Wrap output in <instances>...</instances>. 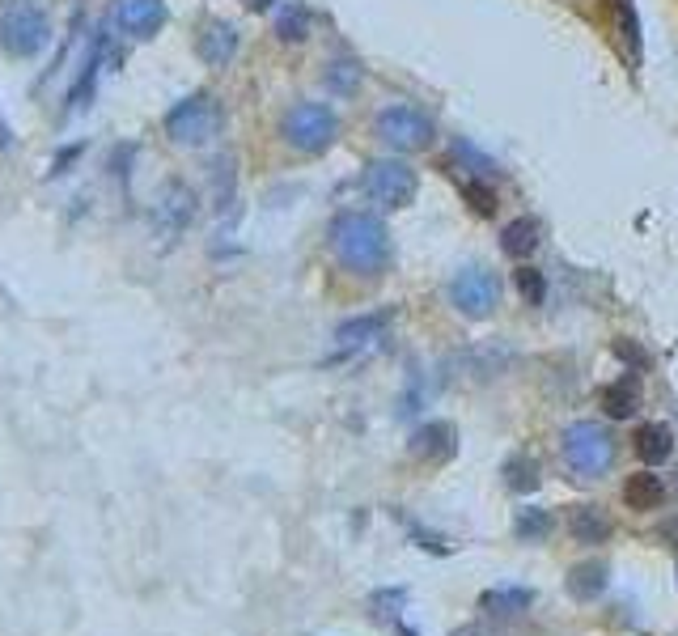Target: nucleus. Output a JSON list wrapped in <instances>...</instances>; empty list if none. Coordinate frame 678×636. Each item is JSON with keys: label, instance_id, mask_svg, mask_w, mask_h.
I'll use <instances>...</instances> for the list:
<instances>
[{"label": "nucleus", "instance_id": "1", "mask_svg": "<svg viewBox=\"0 0 678 636\" xmlns=\"http://www.w3.org/2000/svg\"><path fill=\"white\" fill-rule=\"evenodd\" d=\"M327 238L335 259L356 276H378L390 263V229L378 212H361V208L335 212Z\"/></svg>", "mask_w": 678, "mask_h": 636}, {"label": "nucleus", "instance_id": "19", "mask_svg": "<svg viewBox=\"0 0 678 636\" xmlns=\"http://www.w3.org/2000/svg\"><path fill=\"white\" fill-rule=\"evenodd\" d=\"M323 81H327L331 94L352 98V94L365 85V68H361V60H352V56H335V60H327V68H323Z\"/></svg>", "mask_w": 678, "mask_h": 636}, {"label": "nucleus", "instance_id": "4", "mask_svg": "<svg viewBox=\"0 0 678 636\" xmlns=\"http://www.w3.org/2000/svg\"><path fill=\"white\" fill-rule=\"evenodd\" d=\"M560 454H564L568 471L585 475V480H598V475H606L615 463V437L594 420H573L564 429Z\"/></svg>", "mask_w": 678, "mask_h": 636}, {"label": "nucleus", "instance_id": "5", "mask_svg": "<svg viewBox=\"0 0 678 636\" xmlns=\"http://www.w3.org/2000/svg\"><path fill=\"white\" fill-rule=\"evenodd\" d=\"M373 132L395 153H424V149H433V140H437V123L412 102H390L378 111V119H373Z\"/></svg>", "mask_w": 678, "mask_h": 636}, {"label": "nucleus", "instance_id": "17", "mask_svg": "<svg viewBox=\"0 0 678 636\" xmlns=\"http://www.w3.org/2000/svg\"><path fill=\"white\" fill-rule=\"evenodd\" d=\"M636 454L645 458L649 467H662L666 458L674 454V433H670V424H662V420L640 424V433H636Z\"/></svg>", "mask_w": 678, "mask_h": 636}, {"label": "nucleus", "instance_id": "10", "mask_svg": "<svg viewBox=\"0 0 678 636\" xmlns=\"http://www.w3.org/2000/svg\"><path fill=\"white\" fill-rule=\"evenodd\" d=\"M166 0H111V22L128 39H153L166 26Z\"/></svg>", "mask_w": 678, "mask_h": 636}, {"label": "nucleus", "instance_id": "26", "mask_svg": "<svg viewBox=\"0 0 678 636\" xmlns=\"http://www.w3.org/2000/svg\"><path fill=\"white\" fill-rule=\"evenodd\" d=\"M462 200H467V208L475 212V217H496V208H501V200H496V187L484 183V179H467V183H462Z\"/></svg>", "mask_w": 678, "mask_h": 636}, {"label": "nucleus", "instance_id": "14", "mask_svg": "<svg viewBox=\"0 0 678 636\" xmlns=\"http://www.w3.org/2000/svg\"><path fill=\"white\" fill-rule=\"evenodd\" d=\"M606 586H611L606 560H585V564H573V569H568V594H573L577 603H594Z\"/></svg>", "mask_w": 678, "mask_h": 636}, {"label": "nucleus", "instance_id": "23", "mask_svg": "<svg viewBox=\"0 0 678 636\" xmlns=\"http://www.w3.org/2000/svg\"><path fill=\"white\" fill-rule=\"evenodd\" d=\"M513 289L522 293V302L526 306H543L547 302V276L539 268H530V263H517V272H513Z\"/></svg>", "mask_w": 678, "mask_h": 636}, {"label": "nucleus", "instance_id": "12", "mask_svg": "<svg viewBox=\"0 0 678 636\" xmlns=\"http://www.w3.org/2000/svg\"><path fill=\"white\" fill-rule=\"evenodd\" d=\"M238 43H242L238 26H229V22H204V26H200V39H195V51H200V60H204L208 68H225L229 60L238 56Z\"/></svg>", "mask_w": 678, "mask_h": 636}, {"label": "nucleus", "instance_id": "29", "mask_svg": "<svg viewBox=\"0 0 678 636\" xmlns=\"http://www.w3.org/2000/svg\"><path fill=\"white\" fill-rule=\"evenodd\" d=\"M615 357L628 365V374H640V369H649V352L640 348L636 340H615Z\"/></svg>", "mask_w": 678, "mask_h": 636}, {"label": "nucleus", "instance_id": "32", "mask_svg": "<svg viewBox=\"0 0 678 636\" xmlns=\"http://www.w3.org/2000/svg\"><path fill=\"white\" fill-rule=\"evenodd\" d=\"M5 5H9V9H22V5H30V0H5Z\"/></svg>", "mask_w": 678, "mask_h": 636}, {"label": "nucleus", "instance_id": "18", "mask_svg": "<svg viewBox=\"0 0 678 636\" xmlns=\"http://www.w3.org/2000/svg\"><path fill=\"white\" fill-rule=\"evenodd\" d=\"M636 408H640V382H636V374H623L619 382H611L602 391V412L611 416V420H628V416H636Z\"/></svg>", "mask_w": 678, "mask_h": 636}, {"label": "nucleus", "instance_id": "8", "mask_svg": "<svg viewBox=\"0 0 678 636\" xmlns=\"http://www.w3.org/2000/svg\"><path fill=\"white\" fill-rule=\"evenodd\" d=\"M51 43V17L34 5H22V9H9L0 17V51H9L17 60H30L47 51Z\"/></svg>", "mask_w": 678, "mask_h": 636}, {"label": "nucleus", "instance_id": "30", "mask_svg": "<svg viewBox=\"0 0 678 636\" xmlns=\"http://www.w3.org/2000/svg\"><path fill=\"white\" fill-rule=\"evenodd\" d=\"M242 5H246V9H251V13H267V9H272V5H276V0H242Z\"/></svg>", "mask_w": 678, "mask_h": 636}, {"label": "nucleus", "instance_id": "3", "mask_svg": "<svg viewBox=\"0 0 678 636\" xmlns=\"http://www.w3.org/2000/svg\"><path fill=\"white\" fill-rule=\"evenodd\" d=\"M221 132V102L208 90H195L187 98H178L166 111V136L183 149H200Z\"/></svg>", "mask_w": 678, "mask_h": 636}, {"label": "nucleus", "instance_id": "20", "mask_svg": "<svg viewBox=\"0 0 678 636\" xmlns=\"http://www.w3.org/2000/svg\"><path fill=\"white\" fill-rule=\"evenodd\" d=\"M662 497H666V484H662V475H653V471H636L623 480V505L628 509H653Z\"/></svg>", "mask_w": 678, "mask_h": 636}, {"label": "nucleus", "instance_id": "15", "mask_svg": "<svg viewBox=\"0 0 678 636\" xmlns=\"http://www.w3.org/2000/svg\"><path fill=\"white\" fill-rule=\"evenodd\" d=\"M539 242H543L539 217H517V221H509V225L501 229V251H505L509 259L534 255V251H539Z\"/></svg>", "mask_w": 678, "mask_h": 636}, {"label": "nucleus", "instance_id": "27", "mask_svg": "<svg viewBox=\"0 0 678 636\" xmlns=\"http://www.w3.org/2000/svg\"><path fill=\"white\" fill-rule=\"evenodd\" d=\"M615 22H619L623 43H628V51H632V60H640V17H636V0H615Z\"/></svg>", "mask_w": 678, "mask_h": 636}, {"label": "nucleus", "instance_id": "28", "mask_svg": "<svg viewBox=\"0 0 678 636\" xmlns=\"http://www.w3.org/2000/svg\"><path fill=\"white\" fill-rule=\"evenodd\" d=\"M505 484L517 488V492L539 488V467H534V458H526V454L509 458V463H505Z\"/></svg>", "mask_w": 678, "mask_h": 636}, {"label": "nucleus", "instance_id": "22", "mask_svg": "<svg viewBox=\"0 0 678 636\" xmlns=\"http://www.w3.org/2000/svg\"><path fill=\"white\" fill-rule=\"evenodd\" d=\"M534 603V590L526 586H505V590H484L479 594V611L484 615H517Z\"/></svg>", "mask_w": 678, "mask_h": 636}, {"label": "nucleus", "instance_id": "25", "mask_svg": "<svg viewBox=\"0 0 678 636\" xmlns=\"http://www.w3.org/2000/svg\"><path fill=\"white\" fill-rule=\"evenodd\" d=\"M450 153H454V162H462L467 170H475V179H488V174H496V162H492L484 149H475L467 136H454V140H450Z\"/></svg>", "mask_w": 678, "mask_h": 636}, {"label": "nucleus", "instance_id": "21", "mask_svg": "<svg viewBox=\"0 0 678 636\" xmlns=\"http://www.w3.org/2000/svg\"><path fill=\"white\" fill-rule=\"evenodd\" d=\"M568 530H573L577 543H602V539H611V518L598 505H577L573 518H568Z\"/></svg>", "mask_w": 678, "mask_h": 636}, {"label": "nucleus", "instance_id": "2", "mask_svg": "<svg viewBox=\"0 0 678 636\" xmlns=\"http://www.w3.org/2000/svg\"><path fill=\"white\" fill-rule=\"evenodd\" d=\"M280 136H284V145L289 149L306 153V157H318L339 140V115L331 111L327 102H293L289 111H284V119H280Z\"/></svg>", "mask_w": 678, "mask_h": 636}, {"label": "nucleus", "instance_id": "11", "mask_svg": "<svg viewBox=\"0 0 678 636\" xmlns=\"http://www.w3.org/2000/svg\"><path fill=\"white\" fill-rule=\"evenodd\" d=\"M386 323H390V314H386V310L356 314V318H348V323H339V327H335V352H339V357H352V352L369 348L373 340H382Z\"/></svg>", "mask_w": 678, "mask_h": 636}, {"label": "nucleus", "instance_id": "7", "mask_svg": "<svg viewBox=\"0 0 678 636\" xmlns=\"http://www.w3.org/2000/svg\"><path fill=\"white\" fill-rule=\"evenodd\" d=\"M450 306L462 318H492L496 306H501V280L484 263H467L450 280Z\"/></svg>", "mask_w": 678, "mask_h": 636}, {"label": "nucleus", "instance_id": "24", "mask_svg": "<svg viewBox=\"0 0 678 636\" xmlns=\"http://www.w3.org/2000/svg\"><path fill=\"white\" fill-rule=\"evenodd\" d=\"M513 535L517 539H543L551 535V509H539V505H526V509H517V518H513Z\"/></svg>", "mask_w": 678, "mask_h": 636}, {"label": "nucleus", "instance_id": "31", "mask_svg": "<svg viewBox=\"0 0 678 636\" xmlns=\"http://www.w3.org/2000/svg\"><path fill=\"white\" fill-rule=\"evenodd\" d=\"M0 145H9V128H5V123H0Z\"/></svg>", "mask_w": 678, "mask_h": 636}, {"label": "nucleus", "instance_id": "9", "mask_svg": "<svg viewBox=\"0 0 678 636\" xmlns=\"http://www.w3.org/2000/svg\"><path fill=\"white\" fill-rule=\"evenodd\" d=\"M195 208H200V200H195V191L187 187V183H178V179H170L162 191H157V200H153V229H157V238H166V242H174V238H183L187 234V225L195 221Z\"/></svg>", "mask_w": 678, "mask_h": 636}, {"label": "nucleus", "instance_id": "13", "mask_svg": "<svg viewBox=\"0 0 678 636\" xmlns=\"http://www.w3.org/2000/svg\"><path fill=\"white\" fill-rule=\"evenodd\" d=\"M407 450H412L416 458H424V463H445V458L458 450V429L450 420H428L412 433V446Z\"/></svg>", "mask_w": 678, "mask_h": 636}, {"label": "nucleus", "instance_id": "6", "mask_svg": "<svg viewBox=\"0 0 678 636\" xmlns=\"http://www.w3.org/2000/svg\"><path fill=\"white\" fill-rule=\"evenodd\" d=\"M361 187H365L369 204H378L382 212H399L416 200L420 174H416V166H407L403 157H378V162L365 166Z\"/></svg>", "mask_w": 678, "mask_h": 636}, {"label": "nucleus", "instance_id": "16", "mask_svg": "<svg viewBox=\"0 0 678 636\" xmlns=\"http://www.w3.org/2000/svg\"><path fill=\"white\" fill-rule=\"evenodd\" d=\"M314 34V13L301 0H284L276 9V39L280 43H306Z\"/></svg>", "mask_w": 678, "mask_h": 636}]
</instances>
